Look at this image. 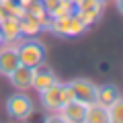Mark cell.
<instances>
[{"label": "cell", "mask_w": 123, "mask_h": 123, "mask_svg": "<svg viewBox=\"0 0 123 123\" xmlns=\"http://www.w3.org/2000/svg\"><path fill=\"white\" fill-rule=\"evenodd\" d=\"M17 53H18V62L23 66H31V68L43 64L45 57H47L45 43L41 39H35V37H27L25 41H21L17 45Z\"/></svg>", "instance_id": "1"}, {"label": "cell", "mask_w": 123, "mask_h": 123, "mask_svg": "<svg viewBox=\"0 0 123 123\" xmlns=\"http://www.w3.org/2000/svg\"><path fill=\"white\" fill-rule=\"evenodd\" d=\"M45 29L55 33V35H60V37H78L88 27L72 12V14H64V17H49Z\"/></svg>", "instance_id": "2"}, {"label": "cell", "mask_w": 123, "mask_h": 123, "mask_svg": "<svg viewBox=\"0 0 123 123\" xmlns=\"http://www.w3.org/2000/svg\"><path fill=\"white\" fill-rule=\"evenodd\" d=\"M33 111H35V105H33L31 97H27L25 92H17V94L6 98V113L12 119L25 121L33 115Z\"/></svg>", "instance_id": "3"}, {"label": "cell", "mask_w": 123, "mask_h": 123, "mask_svg": "<svg viewBox=\"0 0 123 123\" xmlns=\"http://www.w3.org/2000/svg\"><path fill=\"white\" fill-rule=\"evenodd\" d=\"M72 90H74V98L84 105H90V103H97V84L90 82L88 78H74L70 82Z\"/></svg>", "instance_id": "4"}, {"label": "cell", "mask_w": 123, "mask_h": 123, "mask_svg": "<svg viewBox=\"0 0 123 123\" xmlns=\"http://www.w3.org/2000/svg\"><path fill=\"white\" fill-rule=\"evenodd\" d=\"M18 64H21V62H18L17 45L14 43H6V45L2 43L0 45V74L8 78V76L17 70Z\"/></svg>", "instance_id": "5"}, {"label": "cell", "mask_w": 123, "mask_h": 123, "mask_svg": "<svg viewBox=\"0 0 123 123\" xmlns=\"http://www.w3.org/2000/svg\"><path fill=\"white\" fill-rule=\"evenodd\" d=\"M55 82H60L57 80V74L49 66H45V62L39 64V66H35V76H33V86L31 88H35L37 92H43L49 86H53Z\"/></svg>", "instance_id": "6"}, {"label": "cell", "mask_w": 123, "mask_h": 123, "mask_svg": "<svg viewBox=\"0 0 123 123\" xmlns=\"http://www.w3.org/2000/svg\"><path fill=\"white\" fill-rule=\"evenodd\" d=\"M84 111H86V105L74 98V101L66 103V105L57 111V113H60V117H57V119L64 121V123H82Z\"/></svg>", "instance_id": "7"}, {"label": "cell", "mask_w": 123, "mask_h": 123, "mask_svg": "<svg viewBox=\"0 0 123 123\" xmlns=\"http://www.w3.org/2000/svg\"><path fill=\"white\" fill-rule=\"evenodd\" d=\"M33 76H35V68L18 64L17 70L8 76V80H10V84H12L14 88H18V90H29V88L33 86Z\"/></svg>", "instance_id": "8"}, {"label": "cell", "mask_w": 123, "mask_h": 123, "mask_svg": "<svg viewBox=\"0 0 123 123\" xmlns=\"http://www.w3.org/2000/svg\"><path fill=\"white\" fill-rule=\"evenodd\" d=\"M41 94V105H43L45 111H49V113H57V111L62 109V82H55L53 86H49L47 90L39 92Z\"/></svg>", "instance_id": "9"}, {"label": "cell", "mask_w": 123, "mask_h": 123, "mask_svg": "<svg viewBox=\"0 0 123 123\" xmlns=\"http://www.w3.org/2000/svg\"><path fill=\"white\" fill-rule=\"evenodd\" d=\"M0 33L4 37V43H14L17 39H21V29H18V18L17 17H4L0 21Z\"/></svg>", "instance_id": "10"}, {"label": "cell", "mask_w": 123, "mask_h": 123, "mask_svg": "<svg viewBox=\"0 0 123 123\" xmlns=\"http://www.w3.org/2000/svg\"><path fill=\"white\" fill-rule=\"evenodd\" d=\"M121 97V90H119V86H115V84H103V86L97 88V103L101 107H111L117 98Z\"/></svg>", "instance_id": "11"}, {"label": "cell", "mask_w": 123, "mask_h": 123, "mask_svg": "<svg viewBox=\"0 0 123 123\" xmlns=\"http://www.w3.org/2000/svg\"><path fill=\"white\" fill-rule=\"evenodd\" d=\"M82 121L84 123H109V113H107V109L101 107L98 103H90V105H86Z\"/></svg>", "instance_id": "12"}, {"label": "cell", "mask_w": 123, "mask_h": 123, "mask_svg": "<svg viewBox=\"0 0 123 123\" xmlns=\"http://www.w3.org/2000/svg\"><path fill=\"white\" fill-rule=\"evenodd\" d=\"M18 29H21V35H27V37H35L43 27L41 23L37 21L35 17H31L29 12H25L21 18H18Z\"/></svg>", "instance_id": "13"}, {"label": "cell", "mask_w": 123, "mask_h": 123, "mask_svg": "<svg viewBox=\"0 0 123 123\" xmlns=\"http://www.w3.org/2000/svg\"><path fill=\"white\" fill-rule=\"evenodd\" d=\"M109 123H123V97H119L111 107H107Z\"/></svg>", "instance_id": "14"}, {"label": "cell", "mask_w": 123, "mask_h": 123, "mask_svg": "<svg viewBox=\"0 0 123 123\" xmlns=\"http://www.w3.org/2000/svg\"><path fill=\"white\" fill-rule=\"evenodd\" d=\"M103 6H105V2H101V0H80L78 4H76V8H78V10H86V12H92V14H97V17H101Z\"/></svg>", "instance_id": "15"}, {"label": "cell", "mask_w": 123, "mask_h": 123, "mask_svg": "<svg viewBox=\"0 0 123 123\" xmlns=\"http://www.w3.org/2000/svg\"><path fill=\"white\" fill-rule=\"evenodd\" d=\"M74 14H76V17H78V18H80V21H82L86 27L94 25V23H97V18H98L97 14H92V12H86V10H78V8L74 10Z\"/></svg>", "instance_id": "16"}, {"label": "cell", "mask_w": 123, "mask_h": 123, "mask_svg": "<svg viewBox=\"0 0 123 123\" xmlns=\"http://www.w3.org/2000/svg\"><path fill=\"white\" fill-rule=\"evenodd\" d=\"M70 101H74V90H72V86H70V82H62V103L66 105V103H70ZM62 105V107H64Z\"/></svg>", "instance_id": "17"}, {"label": "cell", "mask_w": 123, "mask_h": 123, "mask_svg": "<svg viewBox=\"0 0 123 123\" xmlns=\"http://www.w3.org/2000/svg\"><path fill=\"white\" fill-rule=\"evenodd\" d=\"M115 8L119 10V14L123 17V0H115Z\"/></svg>", "instance_id": "18"}, {"label": "cell", "mask_w": 123, "mask_h": 123, "mask_svg": "<svg viewBox=\"0 0 123 123\" xmlns=\"http://www.w3.org/2000/svg\"><path fill=\"white\" fill-rule=\"evenodd\" d=\"M2 43H4V37H2V33H0V45H2Z\"/></svg>", "instance_id": "19"}, {"label": "cell", "mask_w": 123, "mask_h": 123, "mask_svg": "<svg viewBox=\"0 0 123 123\" xmlns=\"http://www.w3.org/2000/svg\"><path fill=\"white\" fill-rule=\"evenodd\" d=\"M101 2H107V0H101Z\"/></svg>", "instance_id": "20"}]
</instances>
